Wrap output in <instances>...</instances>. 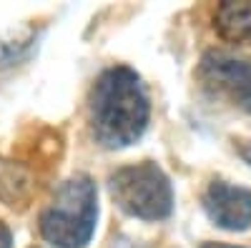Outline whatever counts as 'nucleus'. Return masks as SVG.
<instances>
[{
    "label": "nucleus",
    "mask_w": 251,
    "mask_h": 248,
    "mask_svg": "<svg viewBox=\"0 0 251 248\" xmlns=\"http://www.w3.org/2000/svg\"><path fill=\"white\" fill-rule=\"evenodd\" d=\"M151 106L136 70H103L91 90V131L103 148H126L149 128Z\"/></svg>",
    "instance_id": "f257e3e1"
},
{
    "label": "nucleus",
    "mask_w": 251,
    "mask_h": 248,
    "mask_svg": "<svg viewBox=\"0 0 251 248\" xmlns=\"http://www.w3.org/2000/svg\"><path fill=\"white\" fill-rule=\"evenodd\" d=\"M98 223V188L93 178L73 176L58 185L40 213V236L55 248H86Z\"/></svg>",
    "instance_id": "f03ea898"
},
{
    "label": "nucleus",
    "mask_w": 251,
    "mask_h": 248,
    "mask_svg": "<svg viewBox=\"0 0 251 248\" xmlns=\"http://www.w3.org/2000/svg\"><path fill=\"white\" fill-rule=\"evenodd\" d=\"M111 196L116 205L141 221H163L174 211L171 180L153 160L118 168L111 176Z\"/></svg>",
    "instance_id": "7ed1b4c3"
},
{
    "label": "nucleus",
    "mask_w": 251,
    "mask_h": 248,
    "mask_svg": "<svg viewBox=\"0 0 251 248\" xmlns=\"http://www.w3.org/2000/svg\"><path fill=\"white\" fill-rule=\"evenodd\" d=\"M196 75L206 93L251 111V58L226 50H208L201 58Z\"/></svg>",
    "instance_id": "20e7f679"
},
{
    "label": "nucleus",
    "mask_w": 251,
    "mask_h": 248,
    "mask_svg": "<svg viewBox=\"0 0 251 248\" xmlns=\"http://www.w3.org/2000/svg\"><path fill=\"white\" fill-rule=\"evenodd\" d=\"M203 211L224 231H246L251 225V191L226 180L208 183Z\"/></svg>",
    "instance_id": "39448f33"
},
{
    "label": "nucleus",
    "mask_w": 251,
    "mask_h": 248,
    "mask_svg": "<svg viewBox=\"0 0 251 248\" xmlns=\"http://www.w3.org/2000/svg\"><path fill=\"white\" fill-rule=\"evenodd\" d=\"M214 25L228 43L251 45V0L221 3L214 15Z\"/></svg>",
    "instance_id": "423d86ee"
},
{
    "label": "nucleus",
    "mask_w": 251,
    "mask_h": 248,
    "mask_svg": "<svg viewBox=\"0 0 251 248\" xmlns=\"http://www.w3.org/2000/svg\"><path fill=\"white\" fill-rule=\"evenodd\" d=\"M0 248H13V236L3 221H0Z\"/></svg>",
    "instance_id": "0eeeda50"
},
{
    "label": "nucleus",
    "mask_w": 251,
    "mask_h": 248,
    "mask_svg": "<svg viewBox=\"0 0 251 248\" xmlns=\"http://www.w3.org/2000/svg\"><path fill=\"white\" fill-rule=\"evenodd\" d=\"M239 156L251 165V140H241V143H239Z\"/></svg>",
    "instance_id": "6e6552de"
},
{
    "label": "nucleus",
    "mask_w": 251,
    "mask_h": 248,
    "mask_svg": "<svg viewBox=\"0 0 251 248\" xmlns=\"http://www.w3.org/2000/svg\"><path fill=\"white\" fill-rule=\"evenodd\" d=\"M201 248H241V246H228V243H214V241H206V243H201Z\"/></svg>",
    "instance_id": "1a4fd4ad"
}]
</instances>
